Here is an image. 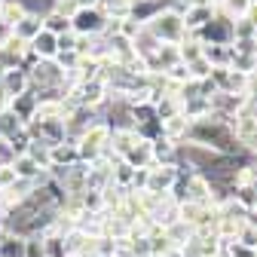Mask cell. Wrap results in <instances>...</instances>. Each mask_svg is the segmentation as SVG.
I'll return each instance as SVG.
<instances>
[{"mask_svg": "<svg viewBox=\"0 0 257 257\" xmlns=\"http://www.w3.org/2000/svg\"><path fill=\"white\" fill-rule=\"evenodd\" d=\"M25 257H43V236H28L25 239Z\"/></svg>", "mask_w": 257, "mask_h": 257, "instance_id": "obj_15", "label": "cell"}, {"mask_svg": "<svg viewBox=\"0 0 257 257\" xmlns=\"http://www.w3.org/2000/svg\"><path fill=\"white\" fill-rule=\"evenodd\" d=\"M0 83L7 86V92L13 95V98H19V95L31 92V83H28V71H25V68H10V71H4Z\"/></svg>", "mask_w": 257, "mask_h": 257, "instance_id": "obj_4", "label": "cell"}, {"mask_svg": "<svg viewBox=\"0 0 257 257\" xmlns=\"http://www.w3.org/2000/svg\"><path fill=\"white\" fill-rule=\"evenodd\" d=\"M49 10L58 13V16H64V19H74V13H77L80 7H77V0H52Z\"/></svg>", "mask_w": 257, "mask_h": 257, "instance_id": "obj_14", "label": "cell"}, {"mask_svg": "<svg viewBox=\"0 0 257 257\" xmlns=\"http://www.w3.org/2000/svg\"><path fill=\"white\" fill-rule=\"evenodd\" d=\"M25 119H19L13 110H0V138L4 141H13L19 132H25Z\"/></svg>", "mask_w": 257, "mask_h": 257, "instance_id": "obj_7", "label": "cell"}, {"mask_svg": "<svg viewBox=\"0 0 257 257\" xmlns=\"http://www.w3.org/2000/svg\"><path fill=\"white\" fill-rule=\"evenodd\" d=\"M187 71H190V80H208L214 68H211L205 58H196V61H190V64H187Z\"/></svg>", "mask_w": 257, "mask_h": 257, "instance_id": "obj_12", "label": "cell"}, {"mask_svg": "<svg viewBox=\"0 0 257 257\" xmlns=\"http://www.w3.org/2000/svg\"><path fill=\"white\" fill-rule=\"evenodd\" d=\"M251 7V0H223V13H227L230 19H242Z\"/></svg>", "mask_w": 257, "mask_h": 257, "instance_id": "obj_13", "label": "cell"}, {"mask_svg": "<svg viewBox=\"0 0 257 257\" xmlns=\"http://www.w3.org/2000/svg\"><path fill=\"white\" fill-rule=\"evenodd\" d=\"M28 49L34 52L40 61H52V58L58 55V37H55V34H49V31H40V34L28 43Z\"/></svg>", "mask_w": 257, "mask_h": 257, "instance_id": "obj_2", "label": "cell"}, {"mask_svg": "<svg viewBox=\"0 0 257 257\" xmlns=\"http://www.w3.org/2000/svg\"><path fill=\"white\" fill-rule=\"evenodd\" d=\"M178 55H181L184 64L202 58V40H184V43H178Z\"/></svg>", "mask_w": 257, "mask_h": 257, "instance_id": "obj_11", "label": "cell"}, {"mask_svg": "<svg viewBox=\"0 0 257 257\" xmlns=\"http://www.w3.org/2000/svg\"><path fill=\"white\" fill-rule=\"evenodd\" d=\"M25 13H28V4H25V0H4V7H0V28L13 31V28L25 19Z\"/></svg>", "mask_w": 257, "mask_h": 257, "instance_id": "obj_5", "label": "cell"}, {"mask_svg": "<svg viewBox=\"0 0 257 257\" xmlns=\"http://www.w3.org/2000/svg\"><path fill=\"white\" fill-rule=\"evenodd\" d=\"M0 7H4V0H0Z\"/></svg>", "mask_w": 257, "mask_h": 257, "instance_id": "obj_17", "label": "cell"}, {"mask_svg": "<svg viewBox=\"0 0 257 257\" xmlns=\"http://www.w3.org/2000/svg\"><path fill=\"white\" fill-rule=\"evenodd\" d=\"M0 257H25V239L10 233L4 242H0Z\"/></svg>", "mask_w": 257, "mask_h": 257, "instance_id": "obj_10", "label": "cell"}, {"mask_svg": "<svg viewBox=\"0 0 257 257\" xmlns=\"http://www.w3.org/2000/svg\"><path fill=\"white\" fill-rule=\"evenodd\" d=\"M10 110H13L19 119L31 122V119H34V110H37V92H25V95H19V98H13Z\"/></svg>", "mask_w": 257, "mask_h": 257, "instance_id": "obj_6", "label": "cell"}, {"mask_svg": "<svg viewBox=\"0 0 257 257\" xmlns=\"http://www.w3.org/2000/svg\"><path fill=\"white\" fill-rule=\"evenodd\" d=\"M43 31V13H25V19L13 28V34L19 37V40H25V43H31L37 34Z\"/></svg>", "mask_w": 257, "mask_h": 257, "instance_id": "obj_3", "label": "cell"}, {"mask_svg": "<svg viewBox=\"0 0 257 257\" xmlns=\"http://www.w3.org/2000/svg\"><path fill=\"white\" fill-rule=\"evenodd\" d=\"M107 28V16L101 7H86V10H77L74 19H71V31L77 37H101Z\"/></svg>", "mask_w": 257, "mask_h": 257, "instance_id": "obj_1", "label": "cell"}, {"mask_svg": "<svg viewBox=\"0 0 257 257\" xmlns=\"http://www.w3.org/2000/svg\"><path fill=\"white\" fill-rule=\"evenodd\" d=\"M43 31L61 37V34H68V31H71V19H64V16H58V13L46 10V13H43Z\"/></svg>", "mask_w": 257, "mask_h": 257, "instance_id": "obj_9", "label": "cell"}, {"mask_svg": "<svg viewBox=\"0 0 257 257\" xmlns=\"http://www.w3.org/2000/svg\"><path fill=\"white\" fill-rule=\"evenodd\" d=\"M251 4H257V0H251Z\"/></svg>", "mask_w": 257, "mask_h": 257, "instance_id": "obj_18", "label": "cell"}, {"mask_svg": "<svg viewBox=\"0 0 257 257\" xmlns=\"http://www.w3.org/2000/svg\"><path fill=\"white\" fill-rule=\"evenodd\" d=\"M10 104H13V95L7 92L4 83H0V110H10Z\"/></svg>", "mask_w": 257, "mask_h": 257, "instance_id": "obj_16", "label": "cell"}, {"mask_svg": "<svg viewBox=\"0 0 257 257\" xmlns=\"http://www.w3.org/2000/svg\"><path fill=\"white\" fill-rule=\"evenodd\" d=\"M13 172H16V178H40V175H43V169H40L28 153H22V156L13 159Z\"/></svg>", "mask_w": 257, "mask_h": 257, "instance_id": "obj_8", "label": "cell"}]
</instances>
